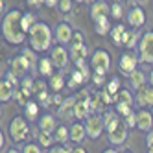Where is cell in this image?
<instances>
[{"label":"cell","instance_id":"18","mask_svg":"<svg viewBox=\"0 0 153 153\" xmlns=\"http://www.w3.org/2000/svg\"><path fill=\"white\" fill-rule=\"evenodd\" d=\"M103 122H105L107 133H109V131H113V129H116L120 124H124L122 122V116H120L116 111H111V109H107V111L103 113Z\"/></svg>","mask_w":153,"mask_h":153},{"label":"cell","instance_id":"3","mask_svg":"<svg viewBox=\"0 0 153 153\" xmlns=\"http://www.w3.org/2000/svg\"><path fill=\"white\" fill-rule=\"evenodd\" d=\"M91 68L92 72H98V74H105L111 70V53H109L107 50H102L98 48L92 52V57H91Z\"/></svg>","mask_w":153,"mask_h":153},{"label":"cell","instance_id":"21","mask_svg":"<svg viewBox=\"0 0 153 153\" xmlns=\"http://www.w3.org/2000/svg\"><path fill=\"white\" fill-rule=\"evenodd\" d=\"M87 138V129H85V124H81L79 120L76 124L70 126V140L74 142V144H79V142H83Z\"/></svg>","mask_w":153,"mask_h":153},{"label":"cell","instance_id":"45","mask_svg":"<svg viewBox=\"0 0 153 153\" xmlns=\"http://www.w3.org/2000/svg\"><path fill=\"white\" fill-rule=\"evenodd\" d=\"M6 79H9V81H11V83H13L15 87L19 85V76H17L15 72H11V70H9V72L6 74Z\"/></svg>","mask_w":153,"mask_h":153},{"label":"cell","instance_id":"15","mask_svg":"<svg viewBox=\"0 0 153 153\" xmlns=\"http://www.w3.org/2000/svg\"><path fill=\"white\" fill-rule=\"evenodd\" d=\"M68 52H70V59L74 61V65L87 61V56H89V48L85 46V42H72Z\"/></svg>","mask_w":153,"mask_h":153},{"label":"cell","instance_id":"28","mask_svg":"<svg viewBox=\"0 0 153 153\" xmlns=\"http://www.w3.org/2000/svg\"><path fill=\"white\" fill-rule=\"evenodd\" d=\"M48 85H50V89L57 94V92H61L65 87H67V79H65L63 74H53L52 78H48Z\"/></svg>","mask_w":153,"mask_h":153},{"label":"cell","instance_id":"37","mask_svg":"<svg viewBox=\"0 0 153 153\" xmlns=\"http://www.w3.org/2000/svg\"><path fill=\"white\" fill-rule=\"evenodd\" d=\"M114 111L122 116V118H126L127 114H131L133 113V105H129V103H122V102H114Z\"/></svg>","mask_w":153,"mask_h":153},{"label":"cell","instance_id":"50","mask_svg":"<svg viewBox=\"0 0 153 153\" xmlns=\"http://www.w3.org/2000/svg\"><path fill=\"white\" fill-rule=\"evenodd\" d=\"M45 6H48V7H57L59 6V0H45Z\"/></svg>","mask_w":153,"mask_h":153},{"label":"cell","instance_id":"57","mask_svg":"<svg viewBox=\"0 0 153 153\" xmlns=\"http://www.w3.org/2000/svg\"><path fill=\"white\" fill-rule=\"evenodd\" d=\"M124 153H131V151H124Z\"/></svg>","mask_w":153,"mask_h":153},{"label":"cell","instance_id":"7","mask_svg":"<svg viewBox=\"0 0 153 153\" xmlns=\"http://www.w3.org/2000/svg\"><path fill=\"white\" fill-rule=\"evenodd\" d=\"M138 61H140V57L137 56L133 50L124 52L122 56H120V61H118V68H120V72H122V76H127V78H129V76L137 70Z\"/></svg>","mask_w":153,"mask_h":153},{"label":"cell","instance_id":"24","mask_svg":"<svg viewBox=\"0 0 153 153\" xmlns=\"http://www.w3.org/2000/svg\"><path fill=\"white\" fill-rule=\"evenodd\" d=\"M94 31L100 37H107V35H111V30H113V26H111V22H109V17H103V19H98V20H94Z\"/></svg>","mask_w":153,"mask_h":153},{"label":"cell","instance_id":"30","mask_svg":"<svg viewBox=\"0 0 153 153\" xmlns=\"http://www.w3.org/2000/svg\"><path fill=\"white\" fill-rule=\"evenodd\" d=\"M53 138H56V142L57 144H67V142L70 140V127H67V126H57V129L53 131Z\"/></svg>","mask_w":153,"mask_h":153},{"label":"cell","instance_id":"39","mask_svg":"<svg viewBox=\"0 0 153 153\" xmlns=\"http://www.w3.org/2000/svg\"><path fill=\"white\" fill-rule=\"evenodd\" d=\"M91 79H92V85L96 87V89H102L103 83H105V74H98V72H94Z\"/></svg>","mask_w":153,"mask_h":153},{"label":"cell","instance_id":"41","mask_svg":"<svg viewBox=\"0 0 153 153\" xmlns=\"http://www.w3.org/2000/svg\"><path fill=\"white\" fill-rule=\"evenodd\" d=\"M72 2L74 0H59V11L61 13H70L72 11Z\"/></svg>","mask_w":153,"mask_h":153},{"label":"cell","instance_id":"32","mask_svg":"<svg viewBox=\"0 0 153 153\" xmlns=\"http://www.w3.org/2000/svg\"><path fill=\"white\" fill-rule=\"evenodd\" d=\"M24 116L30 120V122H33L35 118H41V116H39V102L30 100V102L24 105Z\"/></svg>","mask_w":153,"mask_h":153},{"label":"cell","instance_id":"5","mask_svg":"<svg viewBox=\"0 0 153 153\" xmlns=\"http://www.w3.org/2000/svg\"><path fill=\"white\" fill-rule=\"evenodd\" d=\"M83 124H85V129H87V137L92 138V140H98V138H100L102 133H103V129H105L103 116L98 114V113H92Z\"/></svg>","mask_w":153,"mask_h":153},{"label":"cell","instance_id":"4","mask_svg":"<svg viewBox=\"0 0 153 153\" xmlns=\"http://www.w3.org/2000/svg\"><path fill=\"white\" fill-rule=\"evenodd\" d=\"M30 135V126L26 116H15L9 124V137L13 138V142H24Z\"/></svg>","mask_w":153,"mask_h":153},{"label":"cell","instance_id":"22","mask_svg":"<svg viewBox=\"0 0 153 153\" xmlns=\"http://www.w3.org/2000/svg\"><path fill=\"white\" fill-rule=\"evenodd\" d=\"M15 89H17V87H15L11 81H9V79L4 78L2 81H0V102L6 103V102L11 100L13 94H15Z\"/></svg>","mask_w":153,"mask_h":153},{"label":"cell","instance_id":"8","mask_svg":"<svg viewBox=\"0 0 153 153\" xmlns=\"http://www.w3.org/2000/svg\"><path fill=\"white\" fill-rule=\"evenodd\" d=\"M50 59L53 63V67L59 68V70H65L68 67V61H70V52L65 48L63 45L59 46H53L52 52H50Z\"/></svg>","mask_w":153,"mask_h":153},{"label":"cell","instance_id":"10","mask_svg":"<svg viewBox=\"0 0 153 153\" xmlns=\"http://www.w3.org/2000/svg\"><path fill=\"white\" fill-rule=\"evenodd\" d=\"M53 37H56L59 45H70L74 39V30L68 22H59L53 30Z\"/></svg>","mask_w":153,"mask_h":153},{"label":"cell","instance_id":"23","mask_svg":"<svg viewBox=\"0 0 153 153\" xmlns=\"http://www.w3.org/2000/svg\"><path fill=\"white\" fill-rule=\"evenodd\" d=\"M140 39H142V33L138 30H127L126 31V35H124V42H122V46H126L127 50H133L138 42H140Z\"/></svg>","mask_w":153,"mask_h":153},{"label":"cell","instance_id":"2","mask_svg":"<svg viewBox=\"0 0 153 153\" xmlns=\"http://www.w3.org/2000/svg\"><path fill=\"white\" fill-rule=\"evenodd\" d=\"M56 39L52 33V28L46 22H39L30 30L28 33V41H30V48H33L35 52H48L52 48V41Z\"/></svg>","mask_w":153,"mask_h":153},{"label":"cell","instance_id":"54","mask_svg":"<svg viewBox=\"0 0 153 153\" xmlns=\"http://www.w3.org/2000/svg\"><path fill=\"white\" fill-rule=\"evenodd\" d=\"M6 153H20V151H19V149H7Z\"/></svg>","mask_w":153,"mask_h":153},{"label":"cell","instance_id":"20","mask_svg":"<svg viewBox=\"0 0 153 153\" xmlns=\"http://www.w3.org/2000/svg\"><path fill=\"white\" fill-rule=\"evenodd\" d=\"M39 131H46V133H53V131L57 129V118L53 114H42L39 118Z\"/></svg>","mask_w":153,"mask_h":153},{"label":"cell","instance_id":"44","mask_svg":"<svg viewBox=\"0 0 153 153\" xmlns=\"http://www.w3.org/2000/svg\"><path fill=\"white\" fill-rule=\"evenodd\" d=\"M48 153H72V149L68 148V146H61V148H50V151Z\"/></svg>","mask_w":153,"mask_h":153},{"label":"cell","instance_id":"6","mask_svg":"<svg viewBox=\"0 0 153 153\" xmlns=\"http://www.w3.org/2000/svg\"><path fill=\"white\" fill-rule=\"evenodd\" d=\"M138 57H140V63H146V65L153 63V31L142 33V39L138 42Z\"/></svg>","mask_w":153,"mask_h":153},{"label":"cell","instance_id":"12","mask_svg":"<svg viewBox=\"0 0 153 153\" xmlns=\"http://www.w3.org/2000/svg\"><path fill=\"white\" fill-rule=\"evenodd\" d=\"M74 107H76V96L65 98L63 103H61L59 109H57V116H59L61 120H72V118H76V116H74Z\"/></svg>","mask_w":153,"mask_h":153},{"label":"cell","instance_id":"49","mask_svg":"<svg viewBox=\"0 0 153 153\" xmlns=\"http://www.w3.org/2000/svg\"><path fill=\"white\" fill-rule=\"evenodd\" d=\"M72 42H83V33H81V31H76V33H74Z\"/></svg>","mask_w":153,"mask_h":153},{"label":"cell","instance_id":"48","mask_svg":"<svg viewBox=\"0 0 153 153\" xmlns=\"http://www.w3.org/2000/svg\"><path fill=\"white\" fill-rule=\"evenodd\" d=\"M35 89H37V92L46 91V83H45V81H35Z\"/></svg>","mask_w":153,"mask_h":153},{"label":"cell","instance_id":"25","mask_svg":"<svg viewBox=\"0 0 153 153\" xmlns=\"http://www.w3.org/2000/svg\"><path fill=\"white\" fill-rule=\"evenodd\" d=\"M91 107H92V113H98V114L107 109V103L103 102L102 91H92V96H91Z\"/></svg>","mask_w":153,"mask_h":153},{"label":"cell","instance_id":"13","mask_svg":"<svg viewBox=\"0 0 153 153\" xmlns=\"http://www.w3.org/2000/svg\"><path fill=\"white\" fill-rule=\"evenodd\" d=\"M109 15H111V6H109L105 0H96V2L91 6V20L92 22L98 20V19L109 17Z\"/></svg>","mask_w":153,"mask_h":153},{"label":"cell","instance_id":"29","mask_svg":"<svg viewBox=\"0 0 153 153\" xmlns=\"http://www.w3.org/2000/svg\"><path fill=\"white\" fill-rule=\"evenodd\" d=\"M20 89H22V92L26 94V98H30V96H33V94H37V89H35V81H33V78L31 76H24L22 79H20Z\"/></svg>","mask_w":153,"mask_h":153},{"label":"cell","instance_id":"36","mask_svg":"<svg viewBox=\"0 0 153 153\" xmlns=\"http://www.w3.org/2000/svg\"><path fill=\"white\" fill-rule=\"evenodd\" d=\"M116 102H122V103H129V105H133V103H135V96H133V92H131V91L122 89V91L118 92V96H116Z\"/></svg>","mask_w":153,"mask_h":153},{"label":"cell","instance_id":"27","mask_svg":"<svg viewBox=\"0 0 153 153\" xmlns=\"http://www.w3.org/2000/svg\"><path fill=\"white\" fill-rule=\"evenodd\" d=\"M146 81H148V78H146V74L142 72V70H135L133 74L129 76V85H131V89H135V91H138V89H142V87L146 85Z\"/></svg>","mask_w":153,"mask_h":153},{"label":"cell","instance_id":"17","mask_svg":"<svg viewBox=\"0 0 153 153\" xmlns=\"http://www.w3.org/2000/svg\"><path fill=\"white\" fill-rule=\"evenodd\" d=\"M137 127L140 131H151L153 129V114L148 109H140L137 113Z\"/></svg>","mask_w":153,"mask_h":153},{"label":"cell","instance_id":"38","mask_svg":"<svg viewBox=\"0 0 153 153\" xmlns=\"http://www.w3.org/2000/svg\"><path fill=\"white\" fill-rule=\"evenodd\" d=\"M122 15H124V6H122V2H114L111 4V17L113 19H116V20H120L122 19Z\"/></svg>","mask_w":153,"mask_h":153},{"label":"cell","instance_id":"31","mask_svg":"<svg viewBox=\"0 0 153 153\" xmlns=\"http://www.w3.org/2000/svg\"><path fill=\"white\" fill-rule=\"evenodd\" d=\"M126 31H127V28H126L124 24H116V26H113V30H111V35H109V37L113 39V42H114L116 46H122Z\"/></svg>","mask_w":153,"mask_h":153},{"label":"cell","instance_id":"19","mask_svg":"<svg viewBox=\"0 0 153 153\" xmlns=\"http://www.w3.org/2000/svg\"><path fill=\"white\" fill-rule=\"evenodd\" d=\"M91 78H92V74H87V72H83V70H79V68H76V70L70 74V79L67 81V85L70 87V89H76V87L87 83Z\"/></svg>","mask_w":153,"mask_h":153},{"label":"cell","instance_id":"34","mask_svg":"<svg viewBox=\"0 0 153 153\" xmlns=\"http://www.w3.org/2000/svg\"><path fill=\"white\" fill-rule=\"evenodd\" d=\"M37 137H39V144L42 146V148H52V144L56 142V138H53V135L52 133H46V131H39L37 133Z\"/></svg>","mask_w":153,"mask_h":153},{"label":"cell","instance_id":"52","mask_svg":"<svg viewBox=\"0 0 153 153\" xmlns=\"http://www.w3.org/2000/svg\"><path fill=\"white\" fill-rule=\"evenodd\" d=\"M103 153H118V151H116V149H114V148H109V149H105V151H103Z\"/></svg>","mask_w":153,"mask_h":153},{"label":"cell","instance_id":"11","mask_svg":"<svg viewBox=\"0 0 153 153\" xmlns=\"http://www.w3.org/2000/svg\"><path fill=\"white\" fill-rule=\"evenodd\" d=\"M126 17H127V24L131 28H135V30H138V28H142L146 24V13H144V9L140 6H133L127 11Z\"/></svg>","mask_w":153,"mask_h":153},{"label":"cell","instance_id":"55","mask_svg":"<svg viewBox=\"0 0 153 153\" xmlns=\"http://www.w3.org/2000/svg\"><path fill=\"white\" fill-rule=\"evenodd\" d=\"M148 153H153V148H148Z\"/></svg>","mask_w":153,"mask_h":153},{"label":"cell","instance_id":"35","mask_svg":"<svg viewBox=\"0 0 153 153\" xmlns=\"http://www.w3.org/2000/svg\"><path fill=\"white\" fill-rule=\"evenodd\" d=\"M37 22H39V20L35 19L33 13H24V15H22V30L26 31V33H30V30L33 28Z\"/></svg>","mask_w":153,"mask_h":153},{"label":"cell","instance_id":"58","mask_svg":"<svg viewBox=\"0 0 153 153\" xmlns=\"http://www.w3.org/2000/svg\"><path fill=\"white\" fill-rule=\"evenodd\" d=\"M116 2H120V0H116Z\"/></svg>","mask_w":153,"mask_h":153},{"label":"cell","instance_id":"51","mask_svg":"<svg viewBox=\"0 0 153 153\" xmlns=\"http://www.w3.org/2000/svg\"><path fill=\"white\" fill-rule=\"evenodd\" d=\"M72 153H87V151H85L83 148H74V149H72Z\"/></svg>","mask_w":153,"mask_h":153},{"label":"cell","instance_id":"56","mask_svg":"<svg viewBox=\"0 0 153 153\" xmlns=\"http://www.w3.org/2000/svg\"><path fill=\"white\" fill-rule=\"evenodd\" d=\"M74 2H85V0H74Z\"/></svg>","mask_w":153,"mask_h":153},{"label":"cell","instance_id":"33","mask_svg":"<svg viewBox=\"0 0 153 153\" xmlns=\"http://www.w3.org/2000/svg\"><path fill=\"white\" fill-rule=\"evenodd\" d=\"M105 89H107V92H111L114 98L118 96V92L122 91V83H120V78H118V76H113V78L107 81V87H105Z\"/></svg>","mask_w":153,"mask_h":153},{"label":"cell","instance_id":"16","mask_svg":"<svg viewBox=\"0 0 153 153\" xmlns=\"http://www.w3.org/2000/svg\"><path fill=\"white\" fill-rule=\"evenodd\" d=\"M137 103L142 107V109H146V107H153V87L149 85H144L142 89L137 91Z\"/></svg>","mask_w":153,"mask_h":153},{"label":"cell","instance_id":"43","mask_svg":"<svg viewBox=\"0 0 153 153\" xmlns=\"http://www.w3.org/2000/svg\"><path fill=\"white\" fill-rule=\"evenodd\" d=\"M124 122H126V126L131 129V127H137V113L133 111L131 114H127L126 118H124Z\"/></svg>","mask_w":153,"mask_h":153},{"label":"cell","instance_id":"1","mask_svg":"<svg viewBox=\"0 0 153 153\" xmlns=\"http://www.w3.org/2000/svg\"><path fill=\"white\" fill-rule=\"evenodd\" d=\"M22 11L20 9H11L2 19V35L9 45H22L26 41V31L22 30Z\"/></svg>","mask_w":153,"mask_h":153},{"label":"cell","instance_id":"26","mask_svg":"<svg viewBox=\"0 0 153 153\" xmlns=\"http://www.w3.org/2000/svg\"><path fill=\"white\" fill-rule=\"evenodd\" d=\"M53 63H52V59H48V57H42V59H39V63H37V70H39V74L42 76V78H52L53 76Z\"/></svg>","mask_w":153,"mask_h":153},{"label":"cell","instance_id":"40","mask_svg":"<svg viewBox=\"0 0 153 153\" xmlns=\"http://www.w3.org/2000/svg\"><path fill=\"white\" fill-rule=\"evenodd\" d=\"M22 153H42V146L30 142V144H26V146L22 148Z\"/></svg>","mask_w":153,"mask_h":153},{"label":"cell","instance_id":"47","mask_svg":"<svg viewBox=\"0 0 153 153\" xmlns=\"http://www.w3.org/2000/svg\"><path fill=\"white\" fill-rule=\"evenodd\" d=\"M146 146L148 148H153V129L148 131V135H146Z\"/></svg>","mask_w":153,"mask_h":153},{"label":"cell","instance_id":"46","mask_svg":"<svg viewBox=\"0 0 153 153\" xmlns=\"http://www.w3.org/2000/svg\"><path fill=\"white\" fill-rule=\"evenodd\" d=\"M26 4L30 6V7H41V6H45V0H26Z\"/></svg>","mask_w":153,"mask_h":153},{"label":"cell","instance_id":"14","mask_svg":"<svg viewBox=\"0 0 153 153\" xmlns=\"http://www.w3.org/2000/svg\"><path fill=\"white\" fill-rule=\"evenodd\" d=\"M127 126H126V122L124 124H120L116 129H113V131H109L107 133V137H109V142H111L113 146H122L124 142L127 140Z\"/></svg>","mask_w":153,"mask_h":153},{"label":"cell","instance_id":"9","mask_svg":"<svg viewBox=\"0 0 153 153\" xmlns=\"http://www.w3.org/2000/svg\"><path fill=\"white\" fill-rule=\"evenodd\" d=\"M31 68H33V65L30 63V59L24 56V53H20V56L13 57L11 63H9V70L15 72L19 78H24V76L28 74V70H31Z\"/></svg>","mask_w":153,"mask_h":153},{"label":"cell","instance_id":"42","mask_svg":"<svg viewBox=\"0 0 153 153\" xmlns=\"http://www.w3.org/2000/svg\"><path fill=\"white\" fill-rule=\"evenodd\" d=\"M22 53L30 59V63L33 65V67H35V63H39V59L35 57V50H33V48H24V50H22Z\"/></svg>","mask_w":153,"mask_h":153},{"label":"cell","instance_id":"53","mask_svg":"<svg viewBox=\"0 0 153 153\" xmlns=\"http://www.w3.org/2000/svg\"><path fill=\"white\" fill-rule=\"evenodd\" d=\"M149 85L153 87V68H151V72H149Z\"/></svg>","mask_w":153,"mask_h":153}]
</instances>
